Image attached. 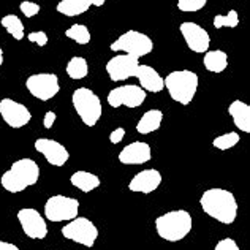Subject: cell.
<instances>
[{
    "label": "cell",
    "mask_w": 250,
    "mask_h": 250,
    "mask_svg": "<svg viewBox=\"0 0 250 250\" xmlns=\"http://www.w3.org/2000/svg\"><path fill=\"white\" fill-rule=\"evenodd\" d=\"M201 209L210 219L229 225L238 215V201L234 195L225 188H209L200 198Z\"/></svg>",
    "instance_id": "1"
},
{
    "label": "cell",
    "mask_w": 250,
    "mask_h": 250,
    "mask_svg": "<svg viewBox=\"0 0 250 250\" xmlns=\"http://www.w3.org/2000/svg\"><path fill=\"white\" fill-rule=\"evenodd\" d=\"M40 177V167L32 159H19L10 169H6L0 177L2 187L10 193L24 192L27 187L35 186Z\"/></svg>",
    "instance_id": "2"
},
{
    "label": "cell",
    "mask_w": 250,
    "mask_h": 250,
    "mask_svg": "<svg viewBox=\"0 0 250 250\" xmlns=\"http://www.w3.org/2000/svg\"><path fill=\"white\" fill-rule=\"evenodd\" d=\"M157 234L168 242H179L192 231V215L186 209H176L155 219Z\"/></svg>",
    "instance_id": "3"
},
{
    "label": "cell",
    "mask_w": 250,
    "mask_h": 250,
    "mask_svg": "<svg viewBox=\"0 0 250 250\" xmlns=\"http://www.w3.org/2000/svg\"><path fill=\"white\" fill-rule=\"evenodd\" d=\"M163 84L176 103L187 106L196 95L200 80L198 75L190 70H176L171 71L167 78H163Z\"/></svg>",
    "instance_id": "4"
},
{
    "label": "cell",
    "mask_w": 250,
    "mask_h": 250,
    "mask_svg": "<svg viewBox=\"0 0 250 250\" xmlns=\"http://www.w3.org/2000/svg\"><path fill=\"white\" fill-rule=\"evenodd\" d=\"M71 103L83 124L87 127H95L103 113L102 102L95 92L87 87L76 89L71 95Z\"/></svg>",
    "instance_id": "5"
},
{
    "label": "cell",
    "mask_w": 250,
    "mask_h": 250,
    "mask_svg": "<svg viewBox=\"0 0 250 250\" xmlns=\"http://www.w3.org/2000/svg\"><path fill=\"white\" fill-rule=\"evenodd\" d=\"M111 51L119 52L122 51L124 54L133 56L140 61L141 57L147 56L154 49V42L146 34H141L138 30H127L122 34L116 42L111 43Z\"/></svg>",
    "instance_id": "6"
},
{
    "label": "cell",
    "mask_w": 250,
    "mask_h": 250,
    "mask_svg": "<svg viewBox=\"0 0 250 250\" xmlns=\"http://www.w3.org/2000/svg\"><path fill=\"white\" fill-rule=\"evenodd\" d=\"M80 201L65 195H54L44 203V217L49 222H70L78 217Z\"/></svg>",
    "instance_id": "7"
},
{
    "label": "cell",
    "mask_w": 250,
    "mask_h": 250,
    "mask_svg": "<svg viewBox=\"0 0 250 250\" xmlns=\"http://www.w3.org/2000/svg\"><path fill=\"white\" fill-rule=\"evenodd\" d=\"M62 234L65 239L73 241L76 244H81L84 247H94L98 238V229L94 225V222H90L85 217H75L73 220H70L62 228Z\"/></svg>",
    "instance_id": "8"
},
{
    "label": "cell",
    "mask_w": 250,
    "mask_h": 250,
    "mask_svg": "<svg viewBox=\"0 0 250 250\" xmlns=\"http://www.w3.org/2000/svg\"><path fill=\"white\" fill-rule=\"evenodd\" d=\"M25 87H27L32 97H35L42 102H48L59 94L61 84H59L57 75L54 73H37L27 78Z\"/></svg>",
    "instance_id": "9"
},
{
    "label": "cell",
    "mask_w": 250,
    "mask_h": 250,
    "mask_svg": "<svg viewBox=\"0 0 250 250\" xmlns=\"http://www.w3.org/2000/svg\"><path fill=\"white\" fill-rule=\"evenodd\" d=\"M106 100L111 108H138L146 102V90H143L140 85L135 84L121 85V87H116L109 92Z\"/></svg>",
    "instance_id": "10"
},
{
    "label": "cell",
    "mask_w": 250,
    "mask_h": 250,
    "mask_svg": "<svg viewBox=\"0 0 250 250\" xmlns=\"http://www.w3.org/2000/svg\"><path fill=\"white\" fill-rule=\"evenodd\" d=\"M18 220L21 223L24 234L30 239H44L48 236V225L43 215L34 208H24L18 212Z\"/></svg>",
    "instance_id": "11"
},
{
    "label": "cell",
    "mask_w": 250,
    "mask_h": 250,
    "mask_svg": "<svg viewBox=\"0 0 250 250\" xmlns=\"http://www.w3.org/2000/svg\"><path fill=\"white\" fill-rule=\"evenodd\" d=\"M179 30L184 37V42H186L187 48L190 51L196 52V54H205L206 51H209L210 37L201 25H198L196 22L187 21V22L181 24Z\"/></svg>",
    "instance_id": "12"
},
{
    "label": "cell",
    "mask_w": 250,
    "mask_h": 250,
    "mask_svg": "<svg viewBox=\"0 0 250 250\" xmlns=\"http://www.w3.org/2000/svg\"><path fill=\"white\" fill-rule=\"evenodd\" d=\"M0 116H2L3 122L11 128H22L32 119V114L27 106L11 100V98H3L0 102Z\"/></svg>",
    "instance_id": "13"
},
{
    "label": "cell",
    "mask_w": 250,
    "mask_h": 250,
    "mask_svg": "<svg viewBox=\"0 0 250 250\" xmlns=\"http://www.w3.org/2000/svg\"><path fill=\"white\" fill-rule=\"evenodd\" d=\"M138 59L128 54H119L113 59H109L106 63V73L111 81H125L128 78H133L136 75L138 68Z\"/></svg>",
    "instance_id": "14"
},
{
    "label": "cell",
    "mask_w": 250,
    "mask_h": 250,
    "mask_svg": "<svg viewBox=\"0 0 250 250\" xmlns=\"http://www.w3.org/2000/svg\"><path fill=\"white\" fill-rule=\"evenodd\" d=\"M34 146L37 152H40L46 162L52 167H63L70 159V152L67 147L59 141L48 140V138H38Z\"/></svg>",
    "instance_id": "15"
},
{
    "label": "cell",
    "mask_w": 250,
    "mask_h": 250,
    "mask_svg": "<svg viewBox=\"0 0 250 250\" xmlns=\"http://www.w3.org/2000/svg\"><path fill=\"white\" fill-rule=\"evenodd\" d=\"M162 184V174L159 169H143L133 176L128 182V190L135 193H152Z\"/></svg>",
    "instance_id": "16"
},
{
    "label": "cell",
    "mask_w": 250,
    "mask_h": 250,
    "mask_svg": "<svg viewBox=\"0 0 250 250\" xmlns=\"http://www.w3.org/2000/svg\"><path fill=\"white\" fill-rule=\"evenodd\" d=\"M150 157H152V152H150L149 144L143 141H135L121 150L119 162L122 165H143V163H147L150 160Z\"/></svg>",
    "instance_id": "17"
},
{
    "label": "cell",
    "mask_w": 250,
    "mask_h": 250,
    "mask_svg": "<svg viewBox=\"0 0 250 250\" xmlns=\"http://www.w3.org/2000/svg\"><path fill=\"white\" fill-rule=\"evenodd\" d=\"M138 81L141 84V89L146 92H152V94H159L163 89H165V84H163V78L159 75V71L154 70L149 65H138L136 68V75Z\"/></svg>",
    "instance_id": "18"
},
{
    "label": "cell",
    "mask_w": 250,
    "mask_h": 250,
    "mask_svg": "<svg viewBox=\"0 0 250 250\" xmlns=\"http://www.w3.org/2000/svg\"><path fill=\"white\" fill-rule=\"evenodd\" d=\"M228 113L231 116L236 128L244 131V133H250V106L247 103L234 100L228 106Z\"/></svg>",
    "instance_id": "19"
},
{
    "label": "cell",
    "mask_w": 250,
    "mask_h": 250,
    "mask_svg": "<svg viewBox=\"0 0 250 250\" xmlns=\"http://www.w3.org/2000/svg\"><path fill=\"white\" fill-rule=\"evenodd\" d=\"M163 121V113L160 109H149L136 124V131L140 135H149L160 128Z\"/></svg>",
    "instance_id": "20"
},
{
    "label": "cell",
    "mask_w": 250,
    "mask_h": 250,
    "mask_svg": "<svg viewBox=\"0 0 250 250\" xmlns=\"http://www.w3.org/2000/svg\"><path fill=\"white\" fill-rule=\"evenodd\" d=\"M70 182H71V186L80 188L84 193L94 192L95 188L100 187V179H98V176H95L94 173H89V171H83V169L71 174Z\"/></svg>",
    "instance_id": "21"
},
{
    "label": "cell",
    "mask_w": 250,
    "mask_h": 250,
    "mask_svg": "<svg viewBox=\"0 0 250 250\" xmlns=\"http://www.w3.org/2000/svg\"><path fill=\"white\" fill-rule=\"evenodd\" d=\"M203 65L210 73H222L228 67V56L225 51L215 49V51H206Z\"/></svg>",
    "instance_id": "22"
},
{
    "label": "cell",
    "mask_w": 250,
    "mask_h": 250,
    "mask_svg": "<svg viewBox=\"0 0 250 250\" xmlns=\"http://www.w3.org/2000/svg\"><path fill=\"white\" fill-rule=\"evenodd\" d=\"M90 8V0H61L57 3V11L63 16L75 18Z\"/></svg>",
    "instance_id": "23"
},
{
    "label": "cell",
    "mask_w": 250,
    "mask_h": 250,
    "mask_svg": "<svg viewBox=\"0 0 250 250\" xmlns=\"http://www.w3.org/2000/svg\"><path fill=\"white\" fill-rule=\"evenodd\" d=\"M89 73V65L87 61L81 56H75L70 59V62L67 63V75L71 80H84Z\"/></svg>",
    "instance_id": "24"
},
{
    "label": "cell",
    "mask_w": 250,
    "mask_h": 250,
    "mask_svg": "<svg viewBox=\"0 0 250 250\" xmlns=\"http://www.w3.org/2000/svg\"><path fill=\"white\" fill-rule=\"evenodd\" d=\"M0 24H2V27H5L6 32H8V34L15 38V40L21 42L24 38V24L16 15L3 16L2 19H0Z\"/></svg>",
    "instance_id": "25"
},
{
    "label": "cell",
    "mask_w": 250,
    "mask_h": 250,
    "mask_svg": "<svg viewBox=\"0 0 250 250\" xmlns=\"http://www.w3.org/2000/svg\"><path fill=\"white\" fill-rule=\"evenodd\" d=\"M65 37L76 42L78 44H87L90 42V32L84 24H75L65 30Z\"/></svg>",
    "instance_id": "26"
},
{
    "label": "cell",
    "mask_w": 250,
    "mask_h": 250,
    "mask_svg": "<svg viewBox=\"0 0 250 250\" xmlns=\"http://www.w3.org/2000/svg\"><path fill=\"white\" fill-rule=\"evenodd\" d=\"M239 140H241V138H239L238 131H228V133H223L220 136L214 138L212 146L215 149H219V150H228V149L234 147L236 144L239 143Z\"/></svg>",
    "instance_id": "27"
},
{
    "label": "cell",
    "mask_w": 250,
    "mask_h": 250,
    "mask_svg": "<svg viewBox=\"0 0 250 250\" xmlns=\"http://www.w3.org/2000/svg\"><path fill=\"white\" fill-rule=\"evenodd\" d=\"M238 24H239V16L234 10H229L227 15H217L212 21V25L215 29H222V27L234 29L238 27Z\"/></svg>",
    "instance_id": "28"
},
{
    "label": "cell",
    "mask_w": 250,
    "mask_h": 250,
    "mask_svg": "<svg viewBox=\"0 0 250 250\" xmlns=\"http://www.w3.org/2000/svg\"><path fill=\"white\" fill-rule=\"evenodd\" d=\"M208 0H177V8L184 13H196L205 8Z\"/></svg>",
    "instance_id": "29"
},
{
    "label": "cell",
    "mask_w": 250,
    "mask_h": 250,
    "mask_svg": "<svg viewBox=\"0 0 250 250\" xmlns=\"http://www.w3.org/2000/svg\"><path fill=\"white\" fill-rule=\"evenodd\" d=\"M19 10L22 11V15L25 18H34L40 13V5L30 2V0H25V2H21V5H19Z\"/></svg>",
    "instance_id": "30"
},
{
    "label": "cell",
    "mask_w": 250,
    "mask_h": 250,
    "mask_svg": "<svg viewBox=\"0 0 250 250\" xmlns=\"http://www.w3.org/2000/svg\"><path fill=\"white\" fill-rule=\"evenodd\" d=\"M27 40L38 44L42 48V46H46L48 44V35H46V32L43 30H38V32H30L27 35Z\"/></svg>",
    "instance_id": "31"
},
{
    "label": "cell",
    "mask_w": 250,
    "mask_h": 250,
    "mask_svg": "<svg viewBox=\"0 0 250 250\" xmlns=\"http://www.w3.org/2000/svg\"><path fill=\"white\" fill-rule=\"evenodd\" d=\"M214 250H241V249H239L238 244H236V241H234V239H231V238H225V239H222V241L217 242Z\"/></svg>",
    "instance_id": "32"
},
{
    "label": "cell",
    "mask_w": 250,
    "mask_h": 250,
    "mask_svg": "<svg viewBox=\"0 0 250 250\" xmlns=\"http://www.w3.org/2000/svg\"><path fill=\"white\" fill-rule=\"evenodd\" d=\"M124 136H125V130L122 127L119 128H116L111 131V135H109V141L113 143V144H119L122 140H124Z\"/></svg>",
    "instance_id": "33"
},
{
    "label": "cell",
    "mask_w": 250,
    "mask_h": 250,
    "mask_svg": "<svg viewBox=\"0 0 250 250\" xmlns=\"http://www.w3.org/2000/svg\"><path fill=\"white\" fill-rule=\"evenodd\" d=\"M56 113L54 111H48V113L44 114V119H43V125H44V128H51L52 125H54V122H56Z\"/></svg>",
    "instance_id": "34"
},
{
    "label": "cell",
    "mask_w": 250,
    "mask_h": 250,
    "mask_svg": "<svg viewBox=\"0 0 250 250\" xmlns=\"http://www.w3.org/2000/svg\"><path fill=\"white\" fill-rule=\"evenodd\" d=\"M0 250H19V247L15 246V244H11V242L0 241Z\"/></svg>",
    "instance_id": "35"
},
{
    "label": "cell",
    "mask_w": 250,
    "mask_h": 250,
    "mask_svg": "<svg viewBox=\"0 0 250 250\" xmlns=\"http://www.w3.org/2000/svg\"><path fill=\"white\" fill-rule=\"evenodd\" d=\"M104 2H106V0H90V5H94V6H103Z\"/></svg>",
    "instance_id": "36"
},
{
    "label": "cell",
    "mask_w": 250,
    "mask_h": 250,
    "mask_svg": "<svg viewBox=\"0 0 250 250\" xmlns=\"http://www.w3.org/2000/svg\"><path fill=\"white\" fill-rule=\"evenodd\" d=\"M2 63H3V49L0 46V67H2Z\"/></svg>",
    "instance_id": "37"
}]
</instances>
